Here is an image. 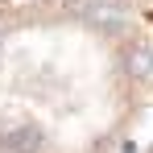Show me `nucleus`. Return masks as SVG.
Segmentation results:
<instances>
[{
    "label": "nucleus",
    "mask_w": 153,
    "mask_h": 153,
    "mask_svg": "<svg viewBox=\"0 0 153 153\" xmlns=\"http://www.w3.org/2000/svg\"><path fill=\"white\" fill-rule=\"evenodd\" d=\"M153 116V25L100 0H0V153H124Z\"/></svg>",
    "instance_id": "f257e3e1"
},
{
    "label": "nucleus",
    "mask_w": 153,
    "mask_h": 153,
    "mask_svg": "<svg viewBox=\"0 0 153 153\" xmlns=\"http://www.w3.org/2000/svg\"><path fill=\"white\" fill-rule=\"evenodd\" d=\"M100 4L120 8V13H137V17H145V21L153 17V0H100Z\"/></svg>",
    "instance_id": "f03ea898"
},
{
    "label": "nucleus",
    "mask_w": 153,
    "mask_h": 153,
    "mask_svg": "<svg viewBox=\"0 0 153 153\" xmlns=\"http://www.w3.org/2000/svg\"><path fill=\"white\" fill-rule=\"evenodd\" d=\"M124 153H153V137H149V141H137V145H128Z\"/></svg>",
    "instance_id": "7ed1b4c3"
},
{
    "label": "nucleus",
    "mask_w": 153,
    "mask_h": 153,
    "mask_svg": "<svg viewBox=\"0 0 153 153\" xmlns=\"http://www.w3.org/2000/svg\"><path fill=\"white\" fill-rule=\"evenodd\" d=\"M149 25H153V17H149Z\"/></svg>",
    "instance_id": "20e7f679"
}]
</instances>
